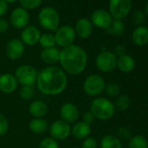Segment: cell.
Masks as SVG:
<instances>
[{"instance_id": "1", "label": "cell", "mask_w": 148, "mask_h": 148, "mask_svg": "<svg viewBox=\"0 0 148 148\" xmlns=\"http://www.w3.org/2000/svg\"><path fill=\"white\" fill-rule=\"evenodd\" d=\"M36 84L42 94L57 96L63 93L66 89L68 78L60 67L49 65L38 72Z\"/></svg>"}, {"instance_id": "2", "label": "cell", "mask_w": 148, "mask_h": 148, "mask_svg": "<svg viewBox=\"0 0 148 148\" xmlns=\"http://www.w3.org/2000/svg\"><path fill=\"white\" fill-rule=\"evenodd\" d=\"M61 69L72 76H77L83 73L88 63V56L84 48L72 45L63 48L60 51L59 61Z\"/></svg>"}, {"instance_id": "3", "label": "cell", "mask_w": 148, "mask_h": 148, "mask_svg": "<svg viewBox=\"0 0 148 148\" xmlns=\"http://www.w3.org/2000/svg\"><path fill=\"white\" fill-rule=\"evenodd\" d=\"M90 112L93 114L96 119L106 121L114 116L116 109L114 104L110 99L103 97H98L92 101Z\"/></svg>"}, {"instance_id": "4", "label": "cell", "mask_w": 148, "mask_h": 148, "mask_svg": "<svg viewBox=\"0 0 148 148\" xmlns=\"http://www.w3.org/2000/svg\"><path fill=\"white\" fill-rule=\"evenodd\" d=\"M38 22L44 29L56 32L58 29L60 23L59 14L52 7H45L39 12Z\"/></svg>"}, {"instance_id": "5", "label": "cell", "mask_w": 148, "mask_h": 148, "mask_svg": "<svg viewBox=\"0 0 148 148\" xmlns=\"http://www.w3.org/2000/svg\"><path fill=\"white\" fill-rule=\"evenodd\" d=\"M106 81L99 74H91L83 82V91L90 97H98L104 92Z\"/></svg>"}, {"instance_id": "6", "label": "cell", "mask_w": 148, "mask_h": 148, "mask_svg": "<svg viewBox=\"0 0 148 148\" xmlns=\"http://www.w3.org/2000/svg\"><path fill=\"white\" fill-rule=\"evenodd\" d=\"M38 74V70L32 65L21 64L16 69L14 76L17 79L18 85L32 86L37 82Z\"/></svg>"}, {"instance_id": "7", "label": "cell", "mask_w": 148, "mask_h": 148, "mask_svg": "<svg viewBox=\"0 0 148 148\" xmlns=\"http://www.w3.org/2000/svg\"><path fill=\"white\" fill-rule=\"evenodd\" d=\"M132 6V0H110L109 12L112 18L122 20L130 13Z\"/></svg>"}, {"instance_id": "8", "label": "cell", "mask_w": 148, "mask_h": 148, "mask_svg": "<svg viewBox=\"0 0 148 148\" xmlns=\"http://www.w3.org/2000/svg\"><path fill=\"white\" fill-rule=\"evenodd\" d=\"M96 67L102 72L109 73L117 68V58L109 51H102L95 59Z\"/></svg>"}, {"instance_id": "9", "label": "cell", "mask_w": 148, "mask_h": 148, "mask_svg": "<svg viewBox=\"0 0 148 148\" xmlns=\"http://www.w3.org/2000/svg\"><path fill=\"white\" fill-rule=\"evenodd\" d=\"M56 45L59 47L65 48L73 45L76 38V33L74 28L70 25H63L58 27L54 35Z\"/></svg>"}, {"instance_id": "10", "label": "cell", "mask_w": 148, "mask_h": 148, "mask_svg": "<svg viewBox=\"0 0 148 148\" xmlns=\"http://www.w3.org/2000/svg\"><path fill=\"white\" fill-rule=\"evenodd\" d=\"M71 125L63 121L62 119L56 120L49 126L50 137L57 141H62L66 139L71 135Z\"/></svg>"}, {"instance_id": "11", "label": "cell", "mask_w": 148, "mask_h": 148, "mask_svg": "<svg viewBox=\"0 0 148 148\" xmlns=\"http://www.w3.org/2000/svg\"><path fill=\"white\" fill-rule=\"evenodd\" d=\"M59 114L63 121L68 123L69 125L75 124L78 122L79 118V110L75 104L67 102L61 106Z\"/></svg>"}, {"instance_id": "12", "label": "cell", "mask_w": 148, "mask_h": 148, "mask_svg": "<svg viewBox=\"0 0 148 148\" xmlns=\"http://www.w3.org/2000/svg\"><path fill=\"white\" fill-rule=\"evenodd\" d=\"M113 18L109 12L104 9L95 10L91 15V22L92 25L102 29L106 30L112 24Z\"/></svg>"}, {"instance_id": "13", "label": "cell", "mask_w": 148, "mask_h": 148, "mask_svg": "<svg viewBox=\"0 0 148 148\" xmlns=\"http://www.w3.org/2000/svg\"><path fill=\"white\" fill-rule=\"evenodd\" d=\"M25 50V45L20 39L12 38L6 44L5 54L11 60H18L24 56Z\"/></svg>"}, {"instance_id": "14", "label": "cell", "mask_w": 148, "mask_h": 148, "mask_svg": "<svg viewBox=\"0 0 148 148\" xmlns=\"http://www.w3.org/2000/svg\"><path fill=\"white\" fill-rule=\"evenodd\" d=\"M30 22V15L27 10L18 7L14 9L11 14V24L16 29L21 30L28 26Z\"/></svg>"}, {"instance_id": "15", "label": "cell", "mask_w": 148, "mask_h": 148, "mask_svg": "<svg viewBox=\"0 0 148 148\" xmlns=\"http://www.w3.org/2000/svg\"><path fill=\"white\" fill-rule=\"evenodd\" d=\"M41 35L42 34L38 28L34 25H28L23 29L20 35V40L23 42L24 45L33 46L39 42Z\"/></svg>"}, {"instance_id": "16", "label": "cell", "mask_w": 148, "mask_h": 148, "mask_svg": "<svg viewBox=\"0 0 148 148\" xmlns=\"http://www.w3.org/2000/svg\"><path fill=\"white\" fill-rule=\"evenodd\" d=\"M18 86L15 76L12 73H4L0 75V92L5 94L13 93Z\"/></svg>"}, {"instance_id": "17", "label": "cell", "mask_w": 148, "mask_h": 148, "mask_svg": "<svg viewBox=\"0 0 148 148\" xmlns=\"http://www.w3.org/2000/svg\"><path fill=\"white\" fill-rule=\"evenodd\" d=\"M74 31H75L76 36L82 39H86L92 36L93 32V25L91 20L86 18H82L76 22Z\"/></svg>"}, {"instance_id": "18", "label": "cell", "mask_w": 148, "mask_h": 148, "mask_svg": "<svg viewBox=\"0 0 148 148\" xmlns=\"http://www.w3.org/2000/svg\"><path fill=\"white\" fill-rule=\"evenodd\" d=\"M71 133L76 139L84 140L90 137L92 133V126L83 121H78L71 128Z\"/></svg>"}, {"instance_id": "19", "label": "cell", "mask_w": 148, "mask_h": 148, "mask_svg": "<svg viewBox=\"0 0 148 148\" xmlns=\"http://www.w3.org/2000/svg\"><path fill=\"white\" fill-rule=\"evenodd\" d=\"M132 43L139 47L148 44V27L141 25L134 29L132 33Z\"/></svg>"}, {"instance_id": "20", "label": "cell", "mask_w": 148, "mask_h": 148, "mask_svg": "<svg viewBox=\"0 0 148 148\" xmlns=\"http://www.w3.org/2000/svg\"><path fill=\"white\" fill-rule=\"evenodd\" d=\"M136 67V61L131 55L125 54L117 58V68L123 73H130Z\"/></svg>"}, {"instance_id": "21", "label": "cell", "mask_w": 148, "mask_h": 148, "mask_svg": "<svg viewBox=\"0 0 148 148\" xmlns=\"http://www.w3.org/2000/svg\"><path fill=\"white\" fill-rule=\"evenodd\" d=\"M59 56H60V51L56 47L43 49V51L40 53V58L41 60L50 65H53L57 64L59 61Z\"/></svg>"}, {"instance_id": "22", "label": "cell", "mask_w": 148, "mask_h": 148, "mask_svg": "<svg viewBox=\"0 0 148 148\" xmlns=\"http://www.w3.org/2000/svg\"><path fill=\"white\" fill-rule=\"evenodd\" d=\"M48 106L42 100H33L29 106V112L34 118H43L47 114Z\"/></svg>"}, {"instance_id": "23", "label": "cell", "mask_w": 148, "mask_h": 148, "mask_svg": "<svg viewBox=\"0 0 148 148\" xmlns=\"http://www.w3.org/2000/svg\"><path fill=\"white\" fill-rule=\"evenodd\" d=\"M29 129L35 134H43L49 129V125L43 118H34L29 123Z\"/></svg>"}, {"instance_id": "24", "label": "cell", "mask_w": 148, "mask_h": 148, "mask_svg": "<svg viewBox=\"0 0 148 148\" xmlns=\"http://www.w3.org/2000/svg\"><path fill=\"white\" fill-rule=\"evenodd\" d=\"M100 148H123L122 141L115 135L108 134L100 140Z\"/></svg>"}, {"instance_id": "25", "label": "cell", "mask_w": 148, "mask_h": 148, "mask_svg": "<svg viewBox=\"0 0 148 148\" xmlns=\"http://www.w3.org/2000/svg\"><path fill=\"white\" fill-rule=\"evenodd\" d=\"M125 30V24L122 20L113 19L111 25L106 31L110 35H112L114 37H120L124 34Z\"/></svg>"}, {"instance_id": "26", "label": "cell", "mask_w": 148, "mask_h": 148, "mask_svg": "<svg viewBox=\"0 0 148 148\" xmlns=\"http://www.w3.org/2000/svg\"><path fill=\"white\" fill-rule=\"evenodd\" d=\"M128 148H148V141L143 135H132L128 140Z\"/></svg>"}, {"instance_id": "27", "label": "cell", "mask_w": 148, "mask_h": 148, "mask_svg": "<svg viewBox=\"0 0 148 148\" xmlns=\"http://www.w3.org/2000/svg\"><path fill=\"white\" fill-rule=\"evenodd\" d=\"M131 106V99L126 94H119L115 101V109L120 112L126 111Z\"/></svg>"}, {"instance_id": "28", "label": "cell", "mask_w": 148, "mask_h": 148, "mask_svg": "<svg viewBox=\"0 0 148 148\" xmlns=\"http://www.w3.org/2000/svg\"><path fill=\"white\" fill-rule=\"evenodd\" d=\"M38 44L40 45V46L43 49L55 47V45H56L55 37L51 33H45V34L41 35Z\"/></svg>"}, {"instance_id": "29", "label": "cell", "mask_w": 148, "mask_h": 148, "mask_svg": "<svg viewBox=\"0 0 148 148\" xmlns=\"http://www.w3.org/2000/svg\"><path fill=\"white\" fill-rule=\"evenodd\" d=\"M104 92L108 97L111 98L118 97L120 94V86L116 82H110L108 84H106Z\"/></svg>"}, {"instance_id": "30", "label": "cell", "mask_w": 148, "mask_h": 148, "mask_svg": "<svg viewBox=\"0 0 148 148\" xmlns=\"http://www.w3.org/2000/svg\"><path fill=\"white\" fill-rule=\"evenodd\" d=\"M38 148H59L58 142L51 137H45L39 142Z\"/></svg>"}, {"instance_id": "31", "label": "cell", "mask_w": 148, "mask_h": 148, "mask_svg": "<svg viewBox=\"0 0 148 148\" xmlns=\"http://www.w3.org/2000/svg\"><path fill=\"white\" fill-rule=\"evenodd\" d=\"M19 4L25 10H34L41 5L42 0H19Z\"/></svg>"}, {"instance_id": "32", "label": "cell", "mask_w": 148, "mask_h": 148, "mask_svg": "<svg viewBox=\"0 0 148 148\" xmlns=\"http://www.w3.org/2000/svg\"><path fill=\"white\" fill-rule=\"evenodd\" d=\"M19 96L24 100H30L34 97V90L32 86H22L19 90Z\"/></svg>"}, {"instance_id": "33", "label": "cell", "mask_w": 148, "mask_h": 148, "mask_svg": "<svg viewBox=\"0 0 148 148\" xmlns=\"http://www.w3.org/2000/svg\"><path fill=\"white\" fill-rule=\"evenodd\" d=\"M132 131L130 128H128L125 125L120 126L117 131V137L122 141V140H129L132 138Z\"/></svg>"}, {"instance_id": "34", "label": "cell", "mask_w": 148, "mask_h": 148, "mask_svg": "<svg viewBox=\"0 0 148 148\" xmlns=\"http://www.w3.org/2000/svg\"><path fill=\"white\" fill-rule=\"evenodd\" d=\"M9 130V121L5 115L0 112V137L5 136Z\"/></svg>"}, {"instance_id": "35", "label": "cell", "mask_w": 148, "mask_h": 148, "mask_svg": "<svg viewBox=\"0 0 148 148\" xmlns=\"http://www.w3.org/2000/svg\"><path fill=\"white\" fill-rule=\"evenodd\" d=\"M132 18V22L134 25L138 26H141L145 21V15L141 11H137L133 12Z\"/></svg>"}, {"instance_id": "36", "label": "cell", "mask_w": 148, "mask_h": 148, "mask_svg": "<svg viewBox=\"0 0 148 148\" xmlns=\"http://www.w3.org/2000/svg\"><path fill=\"white\" fill-rule=\"evenodd\" d=\"M98 141L93 137H88L82 142L81 148H98Z\"/></svg>"}, {"instance_id": "37", "label": "cell", "mask_w": 148, "mask_h": 148, "mask_svg": "<svg viewBox=\"0 0 148 148\" xmlns=\"http://www.w3.org/2000/svg\"><path fill=\"white\" fill-rule=\"evenodd\" d=\"M112 53L116 56V58H119L125 54H126V48L125 45H117L114 48H113V51Z\"/></svg>"}, {"instance_id": "38", "label": "cell", "mask_w": 148, "mask_h": 148, "mask_svg": "<svg viewBox=\"0 0 148 148\" xmlns=\"http://www.w3.org/2000/svg\"><path fill=\"white\" fill-rule=\"evenodd\" d=\"M95 119H96L95 117L93 116V114L90 111L86 112L83 114V116H82V121L86 123V124H88V125H90L95 121Z\"/></svg>"}, {"instance_id": "39", "label": "cell", "mask_w": 148, "mask_h": 148, "mask_svg": "<svg viewBox=\"0 0 148 148\" xmlns=\"http://www.w3.org/2000/svg\"><path fill=\"white\" fill-rule=\"evenodd\" d=\"M8 9H9L8 4L5 0H0V18L3 17L5 14H6Z\"/></svg>"}, {"instance_id": "40", "label": "cell", "mask_w": 148, "mask_h": 148, "mask_svg": "<svg viewBox=\"0 0 148 148\" xmlns=\"http://www.w3.org/2000/svg\"><path fill=\"white\" fill-rule=\"evenodd\" d=\"M8 29H9V23L4 18H0V33L6 32Z\"/></svg>"}, {"instance_id": "41", "label": "cell", "mask_w": 148, "mask_h": 148, "mask_svg": "<svg viewBox=\"0 0 148 148\" xmlns=\"http://www.w3.org/2000/svg\"><path fill=\"white\" fill-rule=\"evenodd\" d=\"M145 13L146 17L148 18V2L146 3V5L145 6Z\"/></svg>"}, {"instance_id": "42", "label": "cell", "mask_w": 148, "mask_h": 148, "mask_svg": "<svg viewBox=\"0 0 148 148\" xmlns=\"http://www.w3.org/2000/svg\"><path fill=\"white\" fill-rule=\"evenodd\" d=\"M5 1L7 4H10V3H14V2H16L17 0H5Z\"/></svg>"}, {"instance_id": "43", "label": "cell", "mask_w": 148, "mask_h": 148, "mask_svg": "<svg viewBox=\"0 0 148 148\" xmlns=\"http://www.w3.org/2000/svg\"><path fill=\"white\" fill-rule=\"evenodd\" d=\"M0 55H1V52H0Z\"/></svg>"}, {"instance_id": "44", "label": "cell", "mask_w": 148, "mask_h": 148, "mask_svg": "<svg viewBox=\"0 0 148 148\" xmlns=\"http://www.w3.org/2000/svg\"><path fill=\"white\" fill-rule=\"evenodd\" d=\"M75 148H79V147H75Z\"/></svg>"}]
</instances>
